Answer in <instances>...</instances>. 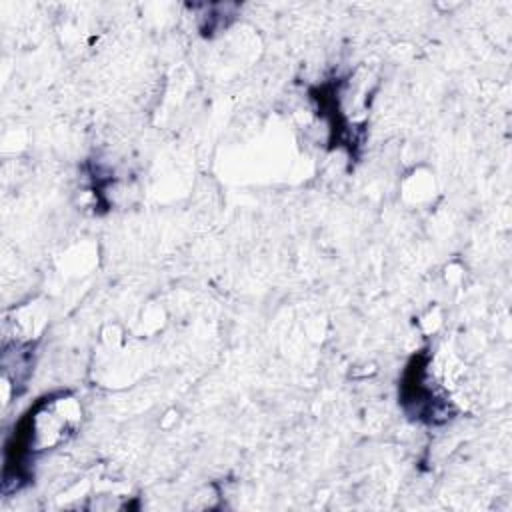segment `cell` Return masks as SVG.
<instances>
[{
    "label": "cell",
    "mask_w": 512,
    "mask_h": 512,
    "mask_svg": "<svg viewBox=\"0 0 512 512\" xmlns=\"http://www.w3.org/2000/svg\"><path fill=\"white\" fill-rule=\"evenodd\" d=\"M428 354H416L404 370L402 378V404L406 412L426 424L444 422L448 416V404L438 400L434 390L426 384Z\"/></svg>",
    "instance_id": "6da1fadb"
}]
</instances>
